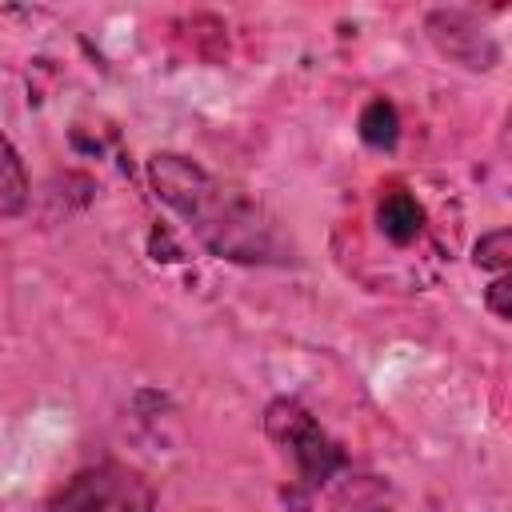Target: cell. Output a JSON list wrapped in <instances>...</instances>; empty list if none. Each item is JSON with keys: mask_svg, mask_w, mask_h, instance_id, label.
<instances>
[{"mask_svg": "<svg viewBox=\"0 0 512 512\" xmlns=\"http://www.w3.org/2000/svg\"><path fill=\"white\" fill-rule=\"evenodd\" d=\"M376 220H380V232H384L392 244H412V240L424 232V208H420V200H416L408 188H400V184L380 196Z\"/></svg>", "mask_w": 512, "mask_h": 512, "instance_id": "5b68a950", "label": "cell"}, {"mask_svg": "<svg viewBox=\"0 0 512 512\" xmlns=\"http://www.w3.org/2000/svg\"><path fill=\"white\" fill-rule=\"evenodd\" d=\"M44 512H156V488L128 464H96L64 480Z\"/></svg>", "mask_w": 512, "mask_h": 512, "instance_id": "7a4b0ae2", "label": "cell"}, {"mask_svg": "<svg viewBox=\"0 0 512 512\" xmlns=\"http://www.w3.org/2000/svg\"><path fill=\"white\" fill-rule=\"evenodd\" d=\"M28 200V176H24V160L16 152L12 140H4V184H0V212L16 216Z\"/></svg>", "mask_w": 512, "mask_h": 512, "instance_id": "8992f818", "label": "cell"}, {"mask_svg": "<svg viewBox=\"0 0 512 512\" xmlns=\"http://www.w3.org/2000/svg\"><path fill=\"white\" fill-rule=\"evenodd\" d=\"M148 180L156 200H164L188 232L220 260L236 264H280L284 236L276 220L240 188L216 180L200 164L176 152H156L148 160Z\"/></svg>", "mask_w": 512, "mask_h": 512, "instance_id": "6da1fadb", "label": "cell"}, {"mask_svg": "<svg viewBox=\"0 0 512 512\" xmlns=\"http://www.w3.org/2000/svg\"><path fill=\"white\" fill-rule=\"evenodd\" d=\"M264 432L280 444L284 456H292L304 484H324L344 460L340 448L324 436V428L316 424V416L300 400H288V396L272 400L264 412Z\"/></svg>", "mask_w": 512, "mask_h": 512, "instance_id": "3957f363", "label": "cell"}, {"mask_svg": "<svg viewBox=\"0 0 512 512\" xmlns=\"http://www.w3.org/2000/svg\"><path fill=\"white\" fill-rule=\"evenodd\" d=\"M484 308L500 320H512V276H492V284L484 288Z\"/></svg>", "mask_w": 512, "mask_h": 512, "instance_id": "9c48e42d", "label": "cell"}, {"mask_svg": "<svg viewBox=\"0 0 512 512\" xmlns=\"http://www.w3.org/2000/svg\"><path fill=\"white\" fill-rule=\"evenodd\" d=\"M360 136L376 148H392L396 144V112L388 100H372L360 116Z\"/></svg>", "mask_w": 512, "mask_h": 512, "instance_id": "ba28073f", "label": "cell"}, {"mask_svg": "<svg viewBox=\"0 0 512 512\" xmlns=\"http://www.w3.org/2000/svg\"><path fill=\"white\" fill-rule=\"evenodd\" d=\"M472 260H476V268H488L496 276H512V224L480 236L472 248Z\"/></svg>", "mask_w": 512, "mask_h": 512, "instance_id": "52a82bcc", "label": "cell"}, {"mask_svg": "<svg viewBox=\"0 0 512 512\" xmlns=\"http://www.w3.org/2000/svg\"><path fill=\"white\" fill-rule=\"evenodd\" d=\"M428 40L456 64L472 68V72H484L496 64V40L468 16V12H432L428 16Z\"/></svg>", "mask_w": 512, "mask_h": 512, "instance_id": "277c9868", "label": "cell"}]
</instances>
